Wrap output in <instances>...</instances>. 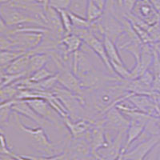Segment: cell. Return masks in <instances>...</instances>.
I'll return each instance as SVG.
<instances>
[{
    "label": "cell",
    "instance_id": "obj_26",
    "mask_svg": "<svg viewBox=\"0 0 160 160\" xmlns=\"http://www.w3.org/2000/svg\"><path fill=\"white\" fill-rule=\"evenodd\" d=\"M145 160H156V154H155V148L151 151V153L148 156V158H146Z\"/></svg>",
    "mask_w": 160,
    "mask_h": 160
},
{
    "label": "cell",
    "instance_id": "obj_7",
    "mask_svg": "<svg viewBox=\"0 0 160 160\" xmlns=\"http://www.w3.org/2000/svg\"><path fill=\"white\" fill-rule=\"evenodd\" d=\"M11 109L13 112L16 113L18 115H22L24 117L30 118L36 123L39 124L40 127L46 125V124H51L54 126L51 122L45 118L40 117L32 108L28 105V103L25 100H12L11 104Z\"/></svg>",
    "mask_w": 160,
    "mask_h": 160
},
{
    "label": "cell",
    "instance_id": "obj_3",
    "mask_svg": "<svg viewBox=\"0 0 160 160\" xmlns=\"http://www.w3.org/2000/svg\"><path fill=\"white\" fill-rule=\"evenodd\" d=\"M160 142V135H154L141 140L131 149L125 152V160H145Z\"/></svg>",
    "mask_w": 160,
    "mask_h": 160
},
{
    "label": "cell",
    "instance_id": "obj_12",
    "mask_svg": "<svg viewBox=\"0 0 160 160\" xmlns=\"http://www.w3.org/2000/svg\"><path fill=\"white\" fill-rule=\"evenodd\" d=\"M102 41H103L104 47H105L106 51H107V54H108V58H109L110 62H111V64L115 63L119 64V65H125L122 58L120 56L116 44L113 42L111 38H108L107 35L104 36Z\"/></svg>",
    "mask_w": 160,
    "mask_h": 160
},
{
    "label": "cell",
    "instance_id": "obj_25",
    "mask_svg": "<svg viewBox=\"0 0 160 160\" xmlns=\"http://www.w3.org/2000/svg\"><path fill=\"white\" fill-rule=\"evenodd\" d=\"M35 1H36L39 5L42 6V7L45 8V11L46 9L49 7V0H35Z\"/></svg>",
    "mask_w": 160,
    "mask_h": 160
},
{
    "label": "cell",
    "instance_id": "obj_19",
    "mask_svg": "<svg viewBox=\"0 0 160 160\" xmlns=\"http://www.w3.org/2000/svg\"><path fill=\"white\" fill-rule=\"evenodd\" d=\"M55 75V73H53L52 71L48 70L45 67V68H42L39 71H36L34 74H32L31 76L28 77V78L32 82H40L44 81V80L48 79V78H51V77L54 76Z\"/></svg>",
    "mask_w": 160,
    "mask_h": 160
},
{
    "label": "cell",
    "instance_id": "obj_4",
    "mask_svg": "<svg viewBox=\"0 0 160 160\" xmlns=\"http://www.w3.org/2000/svg\"><path fill=\"white\" fill-rule=\"evenodd\" d=\"M104 127L106 130L116 131L119 132L122 130H128L130 125V120L120 111L116 106L108 110L102 116Z\"/></svg>",
    "mask_w": 160,
    "mask_h": 160
},
{
    "label": "cell",
    "instance_id": "obj_14",
    "mask_svg": "<svg viewBox=\"0 0 160 160\" xmlns=\"http://www.w3.org/2000/svg\"><path fill=\"white\" fill-rule=\"evenodd\" d=\"M28 51H2L0 55V64L1 71H3L6 68L14 62L15 59L27 54Z\"/></svg>",
    "mask_w": 160,
    "mask_h": 160
},
{
    "label": "cell",
    "instance_id": "obj_11",
    "mask_svg": "<svg viewBox=\"0 0 160 160\" xmlns=\"http://www.w3.org/2000/svg\"><path fill=\"white\" fill-rule=\"evenodd\" d=\"M82 43L83 42L81 38L74 33L64 35L63 38L60 41V44L64 47V50L68 55H74L76 51H79L82 48Z\"/></svg>",
    "mask_w": 160,
    "mask_h": 160
},
{
    "label": "cell",
    "instance_id": "obj_18",
    "mask_svg": "<svg viewBox=\"0 0 160 160\" xmlns=\"http://www.w3.org/2000/svg\"><path fill=\"white\" fill-rule=\"evenodd\" d=\"M153 71L151 72L154 75V82L152 85L153 92L160 93V61L155 56L153 61Z\"/></svg>",
    "mask_w": 160,
    "mask_h": 160
},
{
    "label": "cell",
    "instance_id": "obj_16",
    "mask_svg": "<svg viewBox=\"0 0 160 160\" xmlns=\"http://www.w3.org/2000/svg\"><path fill=\"white\" fill-rule=\"evenodd\" d=\"M20 90L14 84L1 88V103L15 99Z\"/></svg>",
    "mask_w": 160,
    "mask_h": 160
},
{
    "label": "cell",
    "instance_id": "obj_1",
    "mask_svg": "<svg viewBox=\"0 0 160 160\" xmlns=\"http://www.w3.org/2000/svg\"><path fill=\"white\" fill-rule=\"evenodd\" d=\"M13 113L15 114V121L19 129L32 138L33 142L35 143V148L38 152L42 153V157L52 156L62 153L58 151V148L60 145H56L51 142L43 128L41 127H38L36 128H28L22 124L21 120L18 118L19 115L18 114L15 112Z\"/></svg>",
    "mask_w": 160,
    "mask_h": 160
},
{
    "label": "cell",
    "instance_id": "obj_8",
    "mask_svg": "<svg viewBox=\"0 0 160 160\" xmlns=\"http://www.w3.org/2000/svg\"><path fill=\"white\" fill-rule=\"evenodd\" d=\"M31 55V51H29L27 54L22 55L21 57L15 59L14 62H11L8 68H6L3 71H1V73L13 74V75L24 74V75H26L27 77H28L27 72H28Z\"/></svg>",
    "mask_w": 160,
    "mask_h": 160
},
{
    "label": "cell",
    "instance_id": "obj_21",
    "mask_svg": "<svg viewBox=\"0 0 160 160\" xmlns=\"http://www.w3.org/2000/svg\"><path fill=\"white\" fill-rule=\"evenodd\" d=\"M27 77L24 74H18V75H13V74H6V73H1V88H5L7 86L11 85L15 83V82L18 81L22 78Z\"/></svg>",
    "mask_w": 160,
    "mask_h": 160
},
{
    "label": "cell",
    "instance_id": "obj_17",
    "mask_svg": "<svg viewBox=\"0 0 160 160\" xmlns=\"http://www.w3.org/2000/svg\"><path fill=\"white\" fill-rule=\"evenodd\" d=\"M11 102H6L3 103H1L0 105V123H1V128H3L8 125L9 122L10 117H11Z\"/></svg>",
    "mask_w": 160,
    "mask_h": 160
},
{
    "label": "cell",
    "instance_id": "obj_13",
    "mask_svg": "<svg viewBox=\"0 0 160 160\" xmlns=\"http://www.w3.org/2000/svg\"><path fill=\"white\" fill-rule=\"evenodd\" d=\"M88 0H71L68 11L81 18H87Z\"/></svg>",
    "mask_w": 160,
    "mask_h": 160
},
{
    "label": "cell",
    "instance_id": "obj_22",
    "mask_svg": "<svg viewBox=\"0 0 160 160\" xmlns=\"http://www.w3.org/2000/svg\"><path fill=\"white\" fill-rule=\"evenodd\" d=\"M71 0H49V7L57 11H68Z\"/></svg>",
    "mask_w": 160,
    "mask_h": 160
},
{
    "label": "cell",
    "instance_id": "obj_10",
    "mask_svg": "<svg viewBox=\"0 0 160 160\" xmlns=\"http://www.w3.org/2000/svg\"><path fill=\"white\" fill-rule=\"evenodd\" d=\"M28 69V77L31 76L36 71L45 68L50 60V56L47 53H31Z\"/></svg>",
    "mask_w": 160,
    "mask_h": 160
},
{
    "label": "cell",
    "instance_id": "obj_15",
    "mask_svg": "<svg viewBox=\"0 0 160 160\" xmlns=\"http://www.w3.org/2000/svg\"><path fill=\"white\" fill-rule=\"evenodd\" d=\"M103 14V10L98 8L91 0H88V11H87V20L88 22L91 23L96 22L102 18Z\"/></svg>",
    "mask_w": 160,
    "mask_h": 160
},
{
    "label": "cell",
    "instance_id": "obj_9",
    "mask_svg": "<svg viewBox=\"0 0 160 160\" xmlns=\"http://www.w3.org/2000/svg\"><path fill=\"white\" fill-rule=\"evenodd\" d=\"M133 11L135 12L136 16L147 22L155 19L156 15L155 8L150 0H138Z\"/></svg>",
    "mask_w": 160,
    "mask_h": 160
},
{
    "label": "cell",
    "instance_id": "obj_29",
    "mask_svg": "<svg viewBox=\"0 0 160 160\" xmlns=\"http://www.w3.org/2000/svg\"><path fill=\"white\" fill-rule=\"evenodd\" d=\"M125 152H126V150H125V148H124V149L122 151V152L120 153V155H118V158H117L115 160H125V158H124Z\"/></svg>",
    "mask_w": 160,
    "mask_h": 160
},
{
    "label": "cell",
    "instance_id": "obj_5",
    "mask_svg": "<svg viewBox=\"0 0 160 160\" xmlns=\"http://www.w3.org/2000/svg\"><path fill=\"white\" fill-rule=\"evenodd\" d=\"M58 84L63 88L71 92L82 95L84 89L78 77L73 73L72 69L70 68H64L59 70L58 73Z\"/></svg>",
    "mask_w": 160,
    "mask_h": 160
},
{
    "label": "cell",
    "instance_id": "obj_6",
    "mask_svg": "<svg viewBox=\"0 0 160 160\" xmlns=\"http://www.w3.org/2000/svg\"><path fill=\"white\" fill-rule=\"evenodd\" d=\"M94 121L95 120L86 118L72 119L70 117H66L63 118L64 123L73 138H79L85 136L86 134L92 127Z\"/></svg>",
    "mask_w": 160,
    "mask_h": 160
},
{
    "label": "cell",
    "instance_id": "obj_24",
    "mask_svg": "<svg viewBox=\"0 0 160 160\" xmlns=\"http://www.w3.org/2000/svg\"><path fill=\"white\" fill-rule=\"evenodd\" d=\"M42 160H70L71 159V156L67 151L61 153V154H58V155H52V156L48 157H42L40 156Z\"/></svg>",
    "mask_w": 160,
    "mask_h": 160
},
{
    "label": "cell",
    "instance_id": "obj_2",
    "mask_svg": "<svg viewBox=\"0 0 160 160\" xmlns=\"http://www.w3.org/2000/svg\"><path fill=\"white\" fill-rule=\"evenodd\" d=\"M1 20L9 27H17L23 24H32L44 28L29 12L13 7L10 4L1 5Z\"/></svg>",
    "mask_w": 160,
    "mask_h": 160
},
{
    "label": "cell",
    "instance_id": "obj_28",
    "mask_svg": "<svg viewBox=\"0 0 160 160\" xmlns=\"http://www.w3.org/2000/svg\"><path fill=\"white\" fill-rule=\"evenodd\" d=\"M1 160H17V159L15 158H14V157L10 156V155H1Z\"/></svg>",
    "mask_w": 160,
    "mask_h": 160
},
{
    "label": "cell",
    "instance_id": "obj_30",
    "mask_svg": "<svg viewBox=\"0 0 160 160\" xmlns=\"http://www.w3.org/2000/svg\"><path fill=\"white\" fill-rule=\"evenodd\" d=\"M13 0H0L1 5H5V4H9L12 2Z\"/></svg>",
    "mask_w": 160,
    "mask_h": 160
},
{
    "label": "cell",
    "instance_id": "obj_23",
    "mask_svg": "<svg viewBox=\"0 0 160 160\" xmlns=\"http://www.w3.org/2000/svg\"><path fill=\"white\" fill-rule=\"evenodd\" d=\"M13 154H14V151L8 146V142H7V138H5L3 132L2 131V134H1V155L11 156Z\"/></svg>",
    "mask_w": 160,
    "mask_h": 160
},
{
    "label": "cell",
    "instance_id": "obj_20",
    "mask_svg": "<svg viewBox=\"0 0 160 160\" xmlns=\"http://www.w3.org/2000/svg\"><path fill=\"white\" fill-rule=\"evenodd\" d=\"M59 12L60 17H61V21H62V27H63L65 35H70L73 32L74 27H73L72 21H71V15L68 11H61Z\"/></svg>",
    "mask_w": 160,
    "mask_h": 160
},
{
    "label": "cell",
    "instance_id": "obj_27",
    "mask_svg": "<svg viewBox=\"0 0 160 160\" xmlns=\"http://www.w3.org/2000/svg\"><path fill=\"white\" fill-rule=\"evenodd\" d=\"M153 6L155 7V9H159L160 8V0H150Z\"/></svg>",
    "mask_w": 160,
    "mask_h": 160
}]
</instances>
